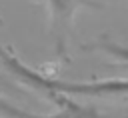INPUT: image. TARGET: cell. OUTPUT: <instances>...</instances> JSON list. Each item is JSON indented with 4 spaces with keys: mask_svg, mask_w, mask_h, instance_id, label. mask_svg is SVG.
Instances as JSON below:
<instances>
[{
    "mask_svg": "<svg viewBox=\"0 0 128 118\" xmlns=\"http://www.w3.org/2000/svg\"><path fill=\"white\" fill-rule=\"evenodd\" d=\"M8 64L14 68V72L22 74L32 84H38L46 90L54 92H72V94H84V96H128V80H102V82H54L40 78L32 74L28 68H22L18 62L8 58Z\"/></svg>",
    "mask_w": 128,
    "mask_h": 118,
    "instance_id": "obj_1",
    "label": "cell"
},
{
    "mask_svg": "<svg viewBox=\"0 0 128 118\" xmlns=\"http://www.w3.org/2000/svg\"><path fill=\"white\" fill-rule=\"evenodd\" d=\"M88 0H50L52 4V16H54V30H56V40H58V46L62 50V40L66 36V30H68V24H70V18L74 16L76 8L86 4Z\"/></svg>",
    "mask_w": 128,
    "mask_h": 118,
    "instance_id": "obj_2",
    "label": "cell"
},
{
    "mask_svg": "<svg viewBox=\"0 0 128 118\" xmlns=\"http://www.w3.org/2000/svg\"><path fill=\"white\" fill-rule=\"evenodd\" d=\"M92 48L106 50L110 56H114V58H120V60L128 62V48H126V46H118V44H98V46H92Z\"/></svg>",
    "mask_w": 128,
    "mask_h": 118,
    "instance_id": "obj_3",
    "label": "cell"
}]
</instances>
